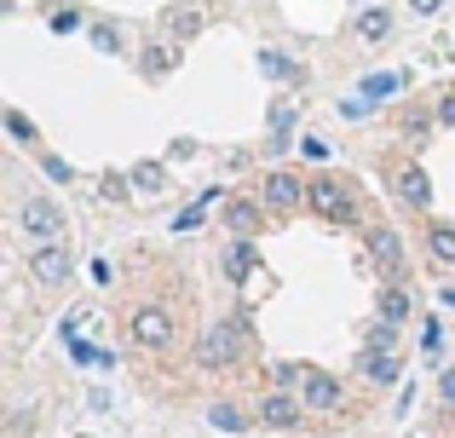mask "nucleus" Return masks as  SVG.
Segmentation results:
<instances>
[{"label":"nucleus","instance_id":"1","mask_svg":"<svg viewBox=\"0 0 455 438\" xmlns=\"http://www.w3.org/2000/svg\"><path fill=\"white\" fill-rule=\"evenodd\" d=\"M18 219H23V231L35 236V248H41V243H64V231H69L64 208H58L52 196H29V203L18 208Z\"/></svg>","mask_w":455,"mask_h":438},{"label":"nucleus","instance_id":"2","mask_svg":"<svg viewBox=\"0 0 455 438\" xmlns=\"http://www.w3.org/2000/svg\"><path fill=\"white\" fill-rule=\"evenodd\" d=\"M306 203L317 208L323 219H352V185H346V179H329V173H317V179H306Z\"/></svg>","mask_w":455,"mask_h":438},{"label":"nucleus","instance_id":"3","mask_svg":"<svg viewBox=\"0 0 455 438\" xmlns=\"http://www.w3.org/2000/svg\"><path fill=\"white\" fill-rule=\"evenodd\" d=\"M127 335L145 352H162V346H173V317H167L162 306H139V312L127 317Z\"/></svg>","mask_w":455,"mask_h":438},{"label":"nucleus","instance_id":"4","mask_svg":"<svg viewBox=\"0 0 455 438\" xmlns=\"http://www.w3.org/2000/svg\"><path fill=\"white\" fill-rule=\"evenodd\" d=\"M236 352H243V323H213L208 335H202V363L208 370H225V363H236Z\"/></svg>","mask_w":455,"mask_h":438},{"label":"nucleus","instance_id":"5","mask_svg":"<svg viewBox=\"0 0 455 438\" xmlns=\"http://www.w3.org/2000/svg\"><path fill=\"white\" fill-rule=\"evenodd\" d=\"M294 203H306V179H294V173H266L259 179V208H271V214H289Z\"/></svg>","mask_w":455,"mask_h":438},{"label":"nucleus","instance_id":"6","mask_svg":"<svg viewBox=\"0 0 455 438\" xmlns=\"http://www.w3.org/2000/svg\"><path fill=\"white\" fill-rule=\"evenodd\" d=\"M29 271H35V283H46V289H52V283H69L76 259H69L64 243H41V248L29 254Z\"/></svg>","mask_w":455,"mask_h":438},{"label":"nucleus","instance_id":"7","mask_svg":"<svg viewBox=\"0 0 455 438\" xmlns=\"http://www.w3.org/2000/svg\"><path fill=\"white\" fill-rule=\"evenodd\" d=\"M369 266L387 271V277H398V266H403V236L392 231V225H375V231H369Z\"/></svg>","mask_w":455,"mask_h":438},{"label":"nucleus","instance_id":"8","mask_svg":"<svg viewBox=\"0 0 455 438\" xmlns=\"http://www.w3.org/2000/svg\"><path fill=\"white\" fill-rule=\"evenodd\" d=\"M392 191H398V203H410V208H427V203H433V185H427L421 168H398Z\"/></svg>","mask_w":455,"mask_h":438},{"label":"nucleus","instance_id":"9","mask_svg":"<svg viewBox=\"0 0 455 438\" xmlns=\"http://www.w3.org/2000/svg\"><path fill=\"white\" fill-rule=\"evenodd\" d=\"M259 421H266V427H300V398L271 393L266 404H259Z\"/></svg>","mask_w":455,"mask_h":438},{"label":"nucleus","instance_id":"10","mask_svg":"<svg viewBox=\"0 0 455 438\" xmlns=\"http://www.w3.org/2000/svg\"><path fill=\"white\" fill-rule=\"evenodd\" d=\"M300 398H306L311 410H334V404H340V381H334V375H306Z\"/></svg>","mask_w":455,"mask_h":438},{"label":"nucleus","instance_id":"11","mask_svg":"<svg viewBox=\"0 0 455 438\" xmlns=\"http://www.w3.org/2000/svg\"><path fill=\"white\" fill-rule=\"evenodd\" d=\"M225 231H231L236 243H248V236L259 231V203H225Z\"/></svg>","mask_w":455,"mask_h":438},{"label":"nucleus","instance_id":"12","mask_svg":"<svg viewBox=\"0 0 455 438\" xmlns=\"http://www.w3.org/2000/svg\"><path fill=\"white\" fill-rule=\"evenodd\" d=\"M398 87H410V76H403V69H380V76H369L363 87H357V99H387V92H398Z\"/></svg>","mask_w":455,"mask_h":438},{"label":"nucleus","instance_id":"13","mask_svg":"<svg viewBox=\"0 0 455 438\" xmlns=\"http://www.w3.org/2000/svg\"><path fill=\"white\" fill-rule=\"evenodd\" d=\"M415 306H410V289H398V283H387L380 289V323H403Z\"/></svg>","mask_w":455,"mask_h":438},{"label":"nucleus","instance_id":"14","mask_svg":"<svg viewBox=\"0 0 455 438\" xmlns=\"http://www.w3.org/2000/svg\"><path fill=\"white\" fill-rule=\"evenodd\" d=\"M357 35H363V41H387L392 35V12L387 6H363L357 12Z\"/></svg>","mask_w":455,"mask_h":438},{"label":"nucleus","instance_id":"15","mask_svg":"<svg viewBox=\"0 0 455 438\" xmlns=\"http://www.w3.org/2000/svg\"><path fill=\"white\" fill-rule=\"evenodd\" d=\"M133 191H145V196L167 191V168H162V162H139V168H133Z\"/></svg>","mask_w":455,"mask_h":438},{"label":"nucleus","instance_id":"16","mask_svg":"<svg viewBox=\"0 0 455 438\" xmlns=\"http://www.w3.org/2000/svg\"><path fill=\"white\" fill-rule=\"evenodd\" d=\"M259 69H266V76H277V81H300V64H294V58H283L277 46H266V52H259Z\"/></svg>","mask_w":455,"mask_h":438},{"label":"nucleus","instance_id":"17","mask_svg":"<svg viewBox=\"0 0 455 438\" xmlns=\"http://www.w3.org/2000/svg\"><path fill=\"white\" fill-rule=\"evenodd\" d=\"M392 340H398V323H375V329H369L363 358H392Z\"/></svg>","mask_w":455,"mask_h":438},{"label":"nucleus","instance_id":"18","mask_svg":"<svg viewBox=\"0 0 455 438\" xmlns=\"http://www.w3.org/2000/svg\"><path fill=\"white\" fill-rule=\"evenodd\" d=\"M213 203H220V191H202V196H196V208H185V214L173 219V231H179V236H185V231H196V225H202V214H208Z\"/></svg>","mask_w":455,"mask_h":438},{"label":"nucleus","instance_id":"19","mask_svg":"<svg viewBox=\"0 0 455 438\" xmlns=\"http://www.w3.org/2000/svg\"><path fill=\"white\" fill-rule=\"evenodd\" d=\"M99 196H104V203H127V196H133V173H104Z\"/></svg>","mask_w":455,"mask_h":438},{"label":"nucleus","instance_id":"20","mask_svg":"<svg viewBox=\"0 0 455 438\" xmlns=\"http://www.w3.org/2000/svg\"><path fill=\"white\" fill-rule=\"evenodd\" d=\"M167 29H173V35H185V41H190V35L202 29V12H196V6H173V12H167Z\"/></svg>","mask_w":455,"mask_h":438},{"label":"nucleus","instance_id":"21","mask_svg":"<svg viewBox=\"0 0 455 438\" xmlns=\"http://www.w3.org/2000/svg\"><path fill=\"white\" fill-rule=\"evenodd\" d=\"M398 370H403L398 358H363V375H369L375 386H392V381H398Z\"/></svg>","mask_w":455,"mask_h":438},{"label":"nucleus","instance_id":"22","mask_svg":"<svg viewBox=\"0 0 455 438\" xmlns=\"http://www.w3.org/2000/svg\"><path fill=\"white\" fill-rule=\"evenodd\" d=\"M427 248H433L438 259H450V266H455V225H433V231H427Z\"/></svg>","mask_w":455,"mask_h":438},{"label":"nucleus","instance_id":"23","mask_svg":"<svg viewBox=\"0 0 455 438\" xmlns=\"http://www.w3.org/2000/svg\"><path fill=\"white\" fill-rule=\"evenodd\" d=\"M208 421H213L220 433H243V427H248V421H243V410H236V404H213V410H208Z\"/></svg>","mask_w":455,"mask_h":438},{"label":"nucleus","instance_id":"24","mask_svg":"<svg viewBox=\"0 0 455 438\" xmlns=\"http://www.w3.org/2000/svg\"><path fill=\"white\" fill-rule=\"evenodd\" d=\"M225 271H248V277H254V243H231V254H225Z\"/></svg>","mask_w":455,"mask_h":438},{"label":"nucleus","instance_id":"25","mask_svg":"<svg viewBox=\"0 0 455 438\" xmlns=\"http://www.w3.org/2000/svg\"><path fill=\"white\" fill-rule=\"evenodd\" d=\"M92 46H99V52H122V35H116L110 23H92Z\"/></svg>","mask_w":455,"mask_h":438},{"label":"nucleus","instance_id":"26","mask_svg":"<svg viewBox=\"0 0 455 438\" xmlns=\"http://www.w3.org/2000/svg\"><path fill=\"white\" fill-rule=\"evenodd\" d=\"M6 133H12V139H23V145H29V139H35V127H29V122H23V115H18V110H6Z\"/></svg>","mask_w":455,"mask_h":438},{"label":"nucleus","instance_id":"27","mask_svg":"<svg viewBox=\"0 0 455 438\" xmlns=\"http://www.w3.org/2000/svg\"><path fill=\"white\" fill-rule=\"evenodd\" d=\"M300 150H306L311 162H329V150H334V145H329V139H317V133H311V139H300Z\"/></svg>","mask_w":455,"mask_h":438},{"label":"nucleus","instance_id":"28","mask_svg":"<svg viewBox=\"0 0 455 438\" xmlns=\"http://www.w3.org/2000/svg\"><path fill=\"white\" fill-rule=\"evenodd\" d=\"M294 127V104H277V110H271V133H289Z\"/></svg>","mask_w":455,"mask_h":438},{"label":"nucleus","instance_id":"29","mask_svg":"<svg viewBox=\"0 0 455 438\" xmlns=\"http://www.w3.org/2000/svg\"><path fill=\"white\" fill-rule=\"evenodd\" d=\"M340 115H346V122H363V115H369V99H346Z\"/></svg>","mask_w":455,"mask_h":438},{"label":"nucleus","instance_id":"30","mask_svg":"<svg viewBox=\"0 0 455 438\" xmlns=\"http://www.w3.org/2000/svg\"><path fill=\"white\" fill-rule=\"evenodd\" d=\"M167 64H173V52H167V46H156V52H150V76H162Z\"/></svg>","mask_w":455,"mask_h":438},{"label":"nucleus","instance_id":"31","mask_svg":"<svg viewBox=\"0 0 455 438\" xmlns=\"http://www.w3.org/2000/svg\"><path fill=\"white\" fill-rule=\"evenodd\" d=\"M46 173H52V179L64 185V179H69V162H64V156H46Z\"/></svg>","mask_w":455,"mask_h":438},{"label":"nucleus","instance_id":"32","mask_svg":"<svg viewBox=\"0 0 455 438\" xmlns=\"http://www.w3.org/2000/svg\"><path fill=\"white\" fill-rule=\"evenodd\" d=\"M438 122L455 127V92H444V104H438Z\"/></svg>","mask_w":455,"mask_h":438},{"label":"nucleus","instance_id":"33","mask_svg":"<svg viewBox=\"0 0 455 438\" xmlns=\"http://www.w3.org/2000/svg\"><path fill=\"white\" fill-rule=\"evenodd\" d=\"M438 393H444V404H455V370L438 375Z\"/></svg>","mask_w":455,"mask_h":438},{"label":"nucleus","instance_id":"34","mask_svg":"<svg viewBox=\"0 0 455 438\" xmlns=\"http://www.w3.org/2000/svg\"><path fill=\"white\" fill-rule=\"evenodd\" d=\"M410 6H415V12H421V18H433V12H438V6H444V0H410Z\"/></svg>","mask_w":455,"mask_h":438},{"label":"nucleus","instance_id":"35","mask_svg":"<svg viewBox=\"0 0 455 438\" xmlns=\"http://www.w3.org/2000/svg\"><path fill=\"white\" fill-rule=\"evenodd\" d=\"M444 306H450V312H455V289H444Z\"/></svg>","mask_w":455,"mask_h":438}]
</instances>
